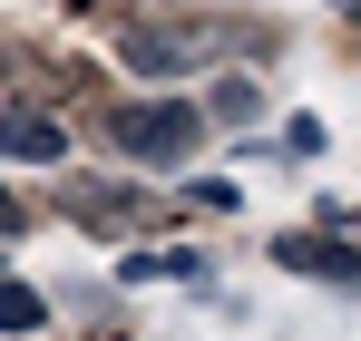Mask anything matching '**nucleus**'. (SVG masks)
I'll use <instances>...</instances> for the list:
<instances>
[{
    "label": "nucleus",
    "mask_w": 361,
    "mask_h": 341,
    "mask_svg": "<svg viewBox=\"0 0 361 341\" xmlns=\"http://www.w3.org/2000/svg\"><path fill=\"white\" fill-rule=\"evenodd\" d=\"M205 117H215V127H254V117H264V88H254V78H215V88H205Z\"/></svg>",
    "instance_id": "39448f33"
},
{
    "label": "nucleus",
    "mask_w": 361,
    "mask_h": 341,
    "mask_svg": "<svg viewBox=\"0 0 361 341\" xmlns=\"http://www.w3.org/2000/svg\"><path fill=\"white\" fill-rule=\"evenodd\" d=\"M274 264H283V273H322V283H361V254H332V244H312V234H283Z\"/></svg>",
    "instance_id": "20e7f679"
},
{
    "label": "nucleus",
    "mask_w": 361,
    "mask_h": 341,
    "mask_svg": "<svg viewBox=\"0 0 361 341\" xmlns=\"http://www.w3.org/2000/svg\"><path fill=\"white\" fill-rule=\"evenodd\" d=\"M195 137H205V108H185V98H127V108H108V147L127 166H185Z\"/></svg>",
    "instance_id": "f257e3e1"
},
{
    "label": "nucleus",
    "mask_w": 361,
    "mask_h": 341,
    "mask_svg": "<svg viewBox=\"0 0 361 341\" xmlns=\"http://www.w3.org/2000/svg\"><path fill=\"white\" fill-rule=\"evenodd\" d=\"M205 49H215L205 30H127V68L137 78H176L185 58H205Z\"/></svg>",
    "instance_id": "f03ea898"
},
{
    "label": "nucleus",
    "mask_w": 361,
    "mask_h": 341,
    "mask_svg": "<svg viewBox=\"0 0 361 341\" xmlns=\"http://www.w3.org/2000/svg\"><path fill=\"white\" fill-rule=\"evenodd\" d=\"M0 332H10V341L49 332V302H39V292H30V283H0Z\"/></svg>",
    "instance_id": "423d86ee"
},
{
    "label": "nucleus",
    "mask_w": 361,
    "mask_h": 341,
    "mask_svg": "<svg viewBox=\"0 0 361 341\" xmlns=\"http://www.w3.org/2000/svg\"><path fill=\"white\" fill-rule=\"evenodd\" d=\"M68 137H59V117H39V108H0V156H20V166H49Z\"/></svg>",
    "instance_id": "7ed1b4c3"
},
{
    "label": "nucleus",
    "mask_w": 361,
    "mask_h": 341,
    "mask_svg": "<svg viewBox=\"0 0 361 341\" xmlns=\"http://www.w3.org/2000/svg\"><path fill=\"white\" fill-rule=\"evenodd\" d=\"M0 234H30V215H20V195H0Z\"/></svg>",
    "instance_id": "0eeeda50"
},
{
    "label": "nucleus",
    "mask_w": 361,
    "mask_h": 341,
    "mask_svg": "<svg viewBox=\"0 0 361 341\" xmlns=\"http://www.w3.org/2000/svg\"><path fill=\"white\" fill-rule=\"evenodd\" d=\"M342 10H361V0H342Z\"/></svg>",
    "instance_id": "6e6552de"
}]
</instances>
